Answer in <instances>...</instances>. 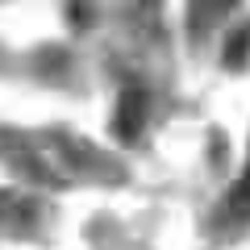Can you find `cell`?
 Segmentation results:
<instances>
[{
  "label": "cell",
  "instance_id": "cell-2",
  "mask_svg": "<svg viewBox=\"0 0 250 250\" xmlns=\"http://www.w3.org/2000/svg\"><path fill=\"white\" fill-rule=\"evenodd\" d=\"M225 217L229 221H250V163L242 171V179L229 188V196H225Z\"/></svg>",
  "mask_w": 250,
  "mask_h": 250
},
{
  "label": "cell",
  "instance_id": "cell-1",
  "mask_svg": "<svg viewBox=\"0 0 250 250\" xmlns=\"http://www.w3.org/2000/svg\"><path fill=\"white\" fill-rule=\"evenodd\" d=\"M146 125V92L142 88H125L121 92V104H117V117H113V129L121 142H134Z\"/></svg>",
  "mask_w": 250,
  "mask_h": 250
}]
</instances>
